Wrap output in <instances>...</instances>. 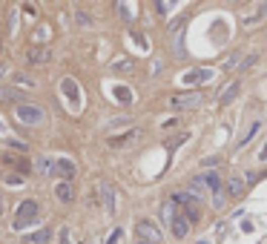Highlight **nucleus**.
I'll use <instances>...</instances> for the list:
<instances>
[{
    "mask_svg": "<svg viewBox=\"0 0 267 244\" xmlns=\"http://www.w3.org/2000/svg\"><path fill=\"white\" fill-rule=\"evenodd\" d=\"M236 95H239V84H230V87H227V89L221 92V98H218V104H221V106H227V104H230V101H233Z\"/></svg>",
    "mask_w": 267,
    "mask_h": 244,
    "instance_id": "19",
    "label": "nucleus"
},
{
    "mask_svg": "<svg viewBox=\"0 0 267 244\" xmlns=\"http://www.w3.org/2000/svg\"><path fill=\"white\" fill-rule=\"evenodd\" d=\"M0 130H3V121H0Z\"/></svg>",
    "mask_w": 267,
    "mask_h": 244,
    "instance_id": "36",
    "label": "nucleus"
},
{
    "mask_svg": "<svg viewBox=\"0 0 267 244\" xmlns=\"http://www.w3.org/2000/svg\"><path fill=\"white\" fill-rule=\"evenodd\" d=\"M52 241V230H37V233H29L23 238V244H49Z\"/></svg>",
    "mask_w": 267,
    "mask_h": 244,
    "instance_id": "11",
    "label": "nucleus"
},
{
    "mask_svg": "<svg viewBox=\"0 0 267 244\" xmlns=\"http://www.w3.org/2000/svg\"><path fill=\"white\" fill-rule=\"evenodd\" d=\"M201 101H204L201 92H172V95H167V106H172V109H193Z\"/></svg>",
    "mask_w": 267,
    "mask_h": 244,
    "instance_id": "2",
    "label": "nucleus"
},
{
    "mask_svg": "<svg viewBox=\"0 0 267 244\" xmlns=\"http://www.w3.org/2000/svg\"><path fill=\"white\" fill-rule=\"evenodd\" d=\"M135 244H150V241H141V238H138V241H135Z\"/></svg>",
    "mask_w": 267,
    "mask_h": 244,
    "instance_id": "35",
    "label": "nucleus"
},
{
    "mask_svg": "<svg viewBox=\"0 0 267 244\" xmlns=\"http://www.w3.org/2000/svg\"><path fill=\"white\" fill-rule=\"evenodd\" d=\"M3 164H9V167H18L20 173H29V164H26V161H20V158H12V155H3Z\"/></svg>",
    "mask_w": 267,
    "mask_h": 244,
    "instance_id": "23",
    "label": "nucleus"
},
{
    "mask_svg": "<svg viewBox=\"0 0 267 244\" xmlns=\"http://www.w3.org/2000/svg\"><path fill=\"white\" fill-rule=\"evenodd\" d=\"M3 213H6V204H3V195H0V218H3Z\"/></svg>",
    "mask_w": 267,
    "mask_h": 244,
    "instance_id": "34",
    "label": "nucleus"
},
{
    "mask_svg": "<svg viewBox=\"0 0 267 244\" xmlns=\"http://www.w3.org/2000/svg\"><path fill=\"white\" fill-rule=\"evenodd\" d=\"M55 167H58V175H61L66 184H69L75 175H78V170H75V164H72L69 158H61V161H55Z\"/></svg>",
    "mask_w": 267,
    "mask_h": 244,
    "instance_id": "7",
    "label": "nucleus"
},
{
    "mask_svg": "<svg viewBox=\"0 0 267 244\" xmlns=\"http://www.w3.org/2000/svg\"><path fill=\"white\" fill-rule=\"evenodd\" d=\"M3 181L12 184V187H20V184H23V178H20V175H3Z\"/></svg>",
    "mask_w": 267,
    "mask_h": 244,
    "instance_id": "28",
    "label": "nucleus"
},
{
    "mask_svg": "<svg viewBox=\"0 0 267 244\" xmlns=\"http://www.w3.org/2000/svg\"><path fill=\"white\" fill-rule=\"evenodd\" d=\"M204 80H213V69H190L184 75V84H204Z\"/></svg>",
    "mask_w": 267,
    "mask_h": 244,
    "instance_id": "9",
    "label": "nucleus"
},
{
    "mask_svg": "<svg viewBox=\"0 0 267 244\" xmlns=\"http://www.w3.org/2000/svg\"><path fill=\"white\" fill-rule=\"evenodd\" d=\"M187 233H190V224H187L181 216H178L175 221H172V235H175V238H184Z\"/></svg>",
    "mask_w": 267,
    "mask_h": 244,
    "instance_id": "17",
    "label": "nucleus"
},
{
    "mask_svg": "<svg viewBox=\"0 0 267 244\" xmlns=\"http://www.w3.org/2000/svg\"><path fill=\"white\" fill-rule=\"evenodd\" d=\"M135 233H138V238H141V241L161 244V233H158V227L152 224V221H147V218H141V221L135 224Z\"/></svg>",
    "mask_w": 267,
    "mask_h": 244,
    "instance_id": "3",
    "label": "nucleus"
},
{
    "mask_svg": "<svg viewBox=\"0 0 267 244\" xmlns=\"http://www.w3.org/2000/svg\"><path fill=\"white\" fill-rule=\"evenodd\" d=\"M241 190H244V181H241V178H236V175H233L230 181H227V192H230L233 198H239V195H241Z\"/></svg>",
    "mask_w": 267,
    "mask_h": 244,
    "instance_id": "20",
    "label": "nucleus"
},
{
    "mask_svg": "<svg viewBox=\"0 0 267 244\" xmlns=\"http://www.w3.org/2000/svg\"><path fill=\"white\" fill-rule=\"evenodd\" d=\"M15 115H18L20 124H29V127H37V124H43V118H46L40 106L37 104H26V101L15 106Z\"/></svg>",
    "mask_w": 267,
    "mask_h": 244,
    "instance_id": "1",
    "label": "nucleus"
},
{
    "mask_svg": "<svg viewBox=\"0 0 267 244\" xmlns=\"http://www.w3.org/2000/svg\"><path fill=\"white\" fill-rule=\"evenodd\" d=\"M40 213V207H37V201L26 198V201H20V207H18V221H15V227H26V221H32V218Z\"/></svg>",
    "mask_w": 267,
    "mask_h": 244,
    "instance_id": "4",
    "label": "nucleus"
},
{
    "mask_svg": "<svg viewBox=\"0 0 267 244\" xmlns=\"http://www.w3.org/2000/svg\"><path fill=\"white\" fill-rule=\"evenodd\" d=\"M256 61H258L256 55H250V58H244V61L239 63V69H241V72H244V69H250V66H253V63H256Z\"/></svg>",
    "mask_w": 267,
    "mask_h": 244,
    "instance_id": "29",
    "label": "nucleus"
},
{
    "mask_svg": "<svg viewBox=\"0 0 267 244\" xmlns=\"http://www.w3.org/2000/svg\"><path fill=\"white\" fill-rule=\"evenodd\" d=\"M181 218H184L187 224H196L198 218H201V210H198V204H190V207H184V213H181Z\"/></svg>",
    "mask_w": 267,
    "mask_h": 244,
    "instance_id": "15",
    "label": "nucleus"
},
{
    "mask_svg": "<svg viewBox=\"0 0 267 244\" xmlns=\"http://www.w3.org/2000/svg\"><path fill=\"white\" fill-rule=\"evenodd\" d=\"M12 78H15V84H18V87H35V80L29 78V75H23V72H15V75H12Z\"/></svg>",
    "mask_w": 267,
    "mask_h": 244,
    "instance_id": "24",
    "label": "nucleus"
},
{
    "mask_svg": "<svg viewBox=\"0 0 267 244\" xmlns=\"http://www.w3.org/2000/svg\"><path fill=\"white\" fill-rule=\"evenodd\" d=\"M75 20H78V23H92V18H89L86 12H75Z\"/></svg>",
    "mask_w": 267,
    "mask_h": 244,
    "instance_id": "30",
    "label": "nucleus"
},
{
    "mask_svg": "<svg viewBox=\"0 0 267 244\" xmlns=\"http://www.w3.org/2000/svg\"><path fill=\"white\" fill-rule=\"evenodd\" d=\"M118 12H121V18H124L126 23H132V20H135V15H132V6H129V3H118Z\"/></svg>",
    "mask_w": 267,
    "mask_h": 244,
    "instance_id": "25",
    "label": "nucleus"
},
{
    "mask_svg": "<svg viewBox=\"0 0 267 244\" xmlns=\"http://www.w3.org/2000/svg\"><path fill=\"white\" fill-rule=\"evenodd\" d=\"M26 58H29V63H49L52 61V52L46 46H29Z\"/></svg>",
    "mask_w": 267,
    "mask_h": 244,
    "instance_id": "6",
    "label": "nucleus"
},
{
    "mask_svg": "<svg viewBox=\"0 0 267 244\" xmlns=\"http://www.w3.org/2000/svg\"><path fill=\"white\" fill-rule=\"evenodd\" d=\"M201 181H204V187L213 192V195H218V190H221V175L215 173V170L213 173H201Z\"/></svg>",
    "mask_w": 267,
    "mask_h": 244,
    "instance_id": "10",
    "label": "nucleus"
},
{
    "mask_svg": "<svg viewBox=\"0 0 267 244\" xmlns=\"http://www.w3.org/2000/svg\"><path fill=\"white\" fill-rule=\"evenodd\" d=\"M121 235H124L121 230H112V235H109V241H107V244H118V241H121Z\"/></svg>",
    "mask_w": 267,
    "mask_h": 244,
    "instance_id": "32",
    "label": "nucleus"
},
{
    "mask_svg": "<svg viewBox=\"0 0 267 244\" xmlns=\"http://www.w3.org/2000/svg\"><path fill=\"white\" fill-rule=\"evenodd\" d=\"M37 167H40V173H43V175H58V167H55V161L49 155L40 158V161H37Z\"/></svg>",
    "mask_w": 267,
    "mask_h": 244,
    "instance_id": "18",
    "label": "nucleus"
},
{
    "mask_svg": "<svg viewBox=\"0 0 267 244\" xmlns=\"http://www.w3.org/2000/svg\"><path fill=\"white\" fill-rule=\"evenodd\" d=\"M112 69H115V72H132V69H135V63L129 61V58H124V61L112 63Z\"/></svg>",
    "mask_w": 267,
    "mask_h": 244,
    "instance_id": "26",
    "label": "nucleus"
},
{
    "mask_svg": "<svg viewBox=\"0 0 267 244\" xmlns=\"http://www.w3.org/2000/svg\"><path fill=\"white\" fill-rule=\"evenodd\" d=\"M58 238H61V244H69V227H61Z\"/></svg>",
    "mask_w": 267,
    "mask_h": 244,
    "instance_id": "31",
    "label": "nucleus"
},
{
    "mask_svg": "<svg viewBox=\"0 0 267 244\" xmlns=\"http://www.w3.org/2000/svg\"><path fill=\"white\" fill-rule=\"evenodd\" d=\"M115 98H118V101H124V104H129V101H132V92H129L126 87H118L115 89Z\"/></svg>",
    "mask_w": 267,
    "mask_h": 244,
    "instance_id": "27",
    "label": "nucleus"
},
{
    "mask_svg": "<svg viewBox=\"0 0 267 244\" xmlns=\"http://www.w3.org/2000/svg\"><path fill=\"white\" fill-rule=\"evenodd\" d=\"M172 204H175V207H190V204H198V198L190 195V192H175V195H172Z\"/></svg>",
    "mask_w": 267,
    "mask_h": 244,
    "instance_id": "13",
    "label": "nucleus"
},
{
    "mask_svg": "<svg viewBox=\"0 0 267 244\" xmlns=\"http://www.w3.org/2000/svg\"><path fill=\"white\" fill-rule=\"evenodd\" d=\"M55 195H58V198L63 201V204H66V201H72V187L66 181L63 184H58V190H55Z\"/></svg>",
    "mask_w": 267,
    "mask_h": 244,
    "instance_id": "22",
    "label": "nucleus"
},
{
    "mask_svg": "<svg viewBox=\"0 0 267 244\" xmlns=\"http://www.w3.org/2000/svg\"><path fill=\"white\" fill-rule=\"evenodd\" d=\"M101 201H104L107 213H115V187L109 181H101Z\"/></svg>",
    "mask_w": 267,
    "mask_h": 244,
    "instance_id": "5",
    "label": "nucleus"
},
{
    "mask_svg": "<svg viewBox=\"0 0 267 244\" xmlns=\"http://www.w3.org/2000/svg\"><path fill=\"white\" fill-rule=\"evenodd\" d=\"M258 130H261V124H258V121H253V124L247 127V130H244V135H241V138L236 141V147H239V149H241V147H247V141L253 138V135H256Z\"/></svg>",
    "mask_w": 267,
    "mask_h": 244,
    "instance_id": "12",
    "label": "nucleus"
},
{
    "mask_svg": "<svg viewBox=\"0 0 267 244\" xmlns=\"http://www.w3.org/2000/svg\"><path fill=\"white\" fill-rule=\"evenodd\" d=\"M135 135H138V130H126L124 135H118V138H109V147H124V144H129Z\"/></svg>",
    "mask_w": 267,
    "mask_h": 244,
    "instance_id": "16",
    "label": "nucleus"
},
{
    "mask_svg": "<svg viewBox=\"0 0 267 244\" xmlns=\"http://www.w3.org/2000/svg\"><path fill=\"white\" fill-rule=\"evenodd\" d=\"M161 216H164V221H175V218H178V207L169 201V204H164V207H161Z\"/></svg>",
    "mask_w": 267,
    "mask_h": 244,
    "instance_id": "21",
    "label": "nucleus"
},
{
    "mask_svg": "<svg viewBox=\"0 0 267 244\" xmlns=\"http://www.w3.org/2000/svg\"><path fill=\"white\" fill-rule=\"evenodd\" d=\"M0 101H15V104H23V95H20L18 89H12V87H0Z\"/></svg>",
    "mask_w": 267,
    "mask_h": 244,
    "instance_id": "14",
    "label": "nucleus"
},
{
    "mask_svg": "<svg viewBox=\"0 0 267 244\" xmlns=\"http://www.w3.org/2000/svg\"><path fill=\"white\" fill-rule=\"evenodd\" d=\"M61 89H63V95L69 98L75 106L80 104V89H78V84H75L72 78H63V80H61Z\"/></svg>",
    "mask_w": 267,
    "mask_h": 244,
    "instance_id": "8",
    "label": "nucleus"
},
{
    "mask_svg": "<svg viewBox=\"0 0 267 244\" xmlns=\"http://www.w3.org/2000/svg\"><path fill=\"white\" fill-rule=\"evenodd\" d=\"M258 158H261V161H267V144H264V147H261V152H258Z\"/></svg>",
    "mask_w": 267,
    "mask_h": 244,
    "instance_id": "33",
    "label": "nucleus"
}]
</instances>
